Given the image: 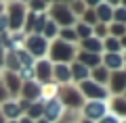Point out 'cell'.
Returning a JSON list of instances; mask_svg holds the SVG:
<instances>
[{
	"label": "cell",
	"mask_w": 126,
	"mask_h": 123,
	"mask_svg": "<svg viewBox=\"0 0 126 123\" xmlns=\"http://www.w3.org/2000/svg\"><path fill=\"white\" fill-rule=\"evenodd\" d=\"M36 123H48V121H46V119H38Z\"/></svg>",
	"instance_id": "c3c4849f"
},
{
	"label": "cell",
	"mask_w": 126,
	"mask_h": 123,
	"mask_svg": "<svg viewBox=\"0 0 126 123\" xmlns=\"http://www.w3.org/2000/svg\"><path fill=\"white\" fill-rule=\"evenodd\" d=\"M53 81H57L59 86L69 84V81H72V71H69V65H63V63L53 65Z\"/></svg>",
	"instance_id": "5bb4252c"
},
{
	"label": "cell",
	"mask_w": 126,
	"mask_h": 123,
	"mask_svg": "<svg viewBox=\"0 0 126 123\" xmlns=\"http://www.w3.org/2000/svg\"><path fill=\"white\" fill-rule=\"evenodd\" d=\"M124 123H126V121H124Z\"/></svg>",
	"instance_id": "9f6ffc18"
},
{
	"label": "cell",
	"mask_w": 126,
	"mask_h": 123,
	"mask_svg": "<svg viewBox=\"0 0 126 123\" xmlns=\"http://www.w3.org/2000/svg\"><path fill=\"white\" fill-rule=\"evenodd\" d=\"M42 35H44L48 42H53V40H57V35H59V25L55 21H46V25H44V31H42Z\"/></svg>",
	"instance_id": "484cf974"
},
{
	"label": "cell",
	"mask_w": 126,
	"mask_h": 123,
	"mask_svg": "<svg viewBox=\"0 0 126 123\" xmlns=\"http://www.w3.org/2000/svg\"><path fill=\"white\" fill-rule=\"evenodd\" d=\"M15 54H17V58H19V65H21V67H34V65H36V58L32 56V54L27 52L25 48L17 50Z\"/></svg>",
	"instance_id": "83f0119b"
},
{
	"label": "cell",
	"mask_w": 126,
	"mask_h": 123,
	"mask_svg": "<svg viewBox=\"0 0 126 123\" xmlns=\"http://www.w3.org/2000/svg\"><path fill=\"white\" fill-rule=\"evenodd\" d=\"M122 58H124V67H126V52H124V54H122Z\"/></svg>",
	"instance_id": "681fc988"
},
{
	"label": "cell",
	"mask_w": 126,
	"mask_h": 123,
	"mask_svg": "<svg viewBox=\"0 0 126 123\" xmlns=\"http://www.w3.org/2000/svg\"><path fill=\"white\" fill-rule=\"evenodd\" d=\"M0 111H2V115H4L6 121H17L23 115L21 109H19V102L15 100V98H9L6 102H2V104H0Z\"/></svg>",
	"instance_id": "7c38bea8"
},
{
	"label": "cell",
	"mask_w": 126,
	"mask_h": 123,
	"mask_svg": "<svg viewBox=\"0 0 126 123\" xmlns=\"http://www.w3.org/2000/svg\"><path fill=\"white\" fill-rule=\"evenodd\" d=\"M78 90H80V94H82V96H86L88 100H107V98H109V90L105 88V86L93 81V79L80 81Z\"/></svg>",
	"instance_id": "8992f818"
},
{
	"label": "cell",
	"mask_w": 126,
	"mask_h": 123,
	"mask_svg": "<svg viewBox=\"0 0 126 123\" xmlns=\"http://www.w3.org/2000/svg\"><path fill=\"white\" fill-rule=\"evenodd\" d=\"M44 2H46V4H48V6H50V4H53V0H44Z\"/></svg>",
	"instance_id": "f907efd6"
},
{
	"label": "cell",
	"mask_w": 126,
	"mask_h": 123,
	"mask_svg": "<svg viewBox=\"0 0 126 123\" xmlns=\"http://www.w3.org/2000/svg\"><path fill=\"white\" fill-rule=\"evenodd\" d=\"M103 50H107V52H122L120 40H118V38H111V35H107V38L103 40Z\"/></svg>",
	"instance_id": "f546056e"
},
{
	"label": "cell",
	"mask_w": 126,
	"mask_h": 123,
	"mask_svg": "<svg viewBox=\"0 0 126 123\" xmlns=\"http://www.w3.org/2000/svg\"><path fill=\"white\" fill-rule=\"evenodd\" d=\"M17 123H36V121H32L30 117H25V115H23V117H19V121Z\"/></svg>",
	"instance_id": "7bdbcfd3"
},
{
	"label": "cell",
	"mask_w": 126,
	"mask_h": 123,
	"mask_svg": "<svg viewBox=\"0 0 126 123\" xmlns=\"http://www.w3.org/2000/svg\"><path fill=\"white\" fill-rule=\"evenodd\" d=\"M65 106L61 104V100L59 98H55V100H48L44 102V113H42V119H46L48 123H57L59 119L63 117V113H65Z\"/></svg>",
	"instance_id": "9c48e42d"
},
{
	"label": "cell",
	"mask_w": 126,
	"mask_h": 123,
	"mask_svg": "<svg viewBox=\"0 0 126 123\" xmlns=\"http://www.w3.org/2000/svg\"><path fill=\"white\" fill-rule=\"evenodd\" d=\"M80 123H94V121H90V119H82Z\"/></svg>",
	"instance_id": "bcb514c9"
},
{
	"label": "cell",
	"mask_w": 126,
	"mask_h": 123,
	"mask_svg": "<svg viewBox=\"0 0 126 123\" xmlns=\"http://www.w3.org/2000/svg\"><path fill=\"white\" fill-rule=\"evenodd\" d=\"M48 19L50 21H55L59 27H72L74 23H76V17L72 15V11H69V4L65 2H53V4L48 6Z\"/></svg>",
	"instance_id": "277c9868"
},
{
	"label": "cell",
	"mask_w": 126,
	"mask_h": 123,
	"mask_svg": "<svg viewBox=\"0 0 126 123\" xmlns=\"http://www.w3.org/2000/svg\"><path fill=\"white\" fill-rule=\"evenodd\" d=\"M69 71H72V79H76V81H86V79H90V69L84 67L82 63H78V61H74L72 65H69Z\"/></svg>",
	"instance_id": "d6986e66"
},
{
	"label": "cell",
	"mask_w": 126,
	"mask_h": 123,
	"mask_svg": "<svg viewBox=\"0 0 126 123\" xmlns=\"http://www.w3.org/2000/svg\"><path fill=\"white\" fill-rule=\"evenodd\" d=\"M59 40H63V42H67V44H76V42H80L76 35V31H74V27H59Z\"/></svg>",
	"instance_id": "d4e9b609"
},
{
	"label": "cell",
	"mask_w": 126,
	"mask_h": 123,
	"mask_svg": "<svg viewBox=\"0 0 126 123\" xmlns=\"http://www.w3.org/2000/svg\"><path fill=\"white\" fill-rule=\"evenodd\" d=\"M6 123H17V121H6Z\"/></svg>",
	"instance_id": "f5cc1de1"
},
{
	"label": "cell",
	"mask_w": 126,
	"mask_h": 123,
	"mask_svg": "<svg viewBox=\"0 0 126 123\" xmlns=\"http://www.w3.org/2000/svg\"><path fill=\"white\" fill-rule=\"evenodd\" d=\"M76 61L82 63L84 67H88V69H94V67H99L101 63H103V56H101V54H93V52L80 50V52L76 54Z\"/></svg>",
	"instance_id": "2e32d148"
},
{
	"label": "cell",
	"mask_w": 126,
	"mask_h": 123,
	"mask_svg": "<svg viewBox=\"0 0 126 123\" xmlns=\"http://www.w3.org/2000/svg\"><path fill=\"white\" fill-rule=\"evenodd\" d=\"M111 23H122V25H126V9L124 6H116V9H113V21Z\"/></svg>",
	"instance_id": "8d00e7d4"
},
{
	"label": "cell",
	"mask_w": 126,
	"mask_h": 123,
	"mask_svg": "<svg viewBox=\"0 0 126 123\" xmlns=\"http://www.w3.org/2000/svg\"><path fill=\"white\" fill-rule=\"evenodd\" d=\"M19 2H23V4H27V2H30V0H19Z\"/></svg>",
	"instance_id": "816d5d0a"
},
{
	"label": "cell",
	"mask_w": 126,
	"mask_h": 123,
	"mask_svg": "<svg viewBox=\"0 0 126 123\" xmlns=\"http://www.w3.org/2000/svg\"><path fill=\"white\" fill-rule=\"evenodd\" d=\"M109 35H111V38H124L126 35V25H122V23H109Z\"/></svg>",
	"instance_id": "d6a6232c"
},
{
	"label": "cell",
	"mask_w": 126,
	"mask_h": 123,
	"mask_svg": "<svg viewBox=\"0 0 126 123\" xmlns=\"http://www.w3.org/2000/svg\"><path fill=\"white\" fill-rule=\"evenodd\" d=\"M46 21H48V15L42 13V15H36V21H34V29H32V34H38L42 35V31H44V25Z\"/></svg>",
	"instance_id": "4dcf8cb0"
},
{
	"label": "cell",
	"mask_w": 126,
	"mask_h": 123,
	"mask_svg": "<svg viewBox=\"0 0 126 123\" xmlns=\"http://www.w3.org/2000/svg\"><path fill=\"white\" fill-rule=\"evenodd\" d=\"M109 109L113 111L111 115H120V117H126V98H122V96H113L111 98V102H109Z\"/></svg>",
	"instance_id": "44dd1931"
},
{
	"label": "cell",
	"mask_w": 126,
	"mask_h": 123,
	"mask_svg": "<svg viewBox=\"0 0 126 123\" xmlns=\"http://www.w3.org/2000/svg\"><path fill=\"white\" fill-rule=\"evenodd\" d=\"M76 46L74 44H67V42H63V40H53L48 46V54H46V58H48L53 65H57V63H63V65H69V61H76Z\"/></svg>",
	"instance_id": "6da1fadb"
},
{
	"label": "cell",
	"mask_w": 126,
	"mask_h": 123,
	"mask_svg": "<svg viewBox=\"0 0 126 123\" xmlns=\"http://www.w3.org/2000/svg\"><path fill=\"white\" fill-rule=\"evenodd\" d=\"M124 94H126V92H124ZM124 98H126V96H124Z\"/></svg>",
	"instance_id": "11a10c76"
},
{
	"label": "cell",
	"mask_w": 126,
	"mask_h": 123,
	"mask_svg": "<svg viewBox=\"0 0 126 123\" xmlns=\"http://www.w3.org/2000/svg\"><path fill=\"white\" fill-rule=\"evenodd\" d=\"M74 31H76L78 40H86V38H90V35H93V27L86 25V23H82V21H78V23H76Z\"/></svg>",
	"instance_id": "f1b7e54d"
},
{
	"label": "cell",
	"mask_w": 126,
	"mask_h": 123,
	"mask_svg": "<svg viewBox=\"0 0 126 123\" xmlns=\"http://www.w3.org/2000/svg\"><path fill=\"white\" fill-rule=\"evenodd\" d=\"M19 96H21L23 100H30V102L40 100V84H38L36 79H34V81H25V84L21 86Z\"/></svg>",
	"instance_id": "4fadbf2b"
},
{
	"label": "cell",
	"mask_w": 126,
	"mask_h": 123,
	"mask_svg": "<svg viewBox=\"0 0 126 123\" xmlns=\"http://www.w3.org/2000/svg\"><path fill=\"white\" fill-rule=\"evenodd\" d=\"M27 11L36 13V15H42V13H48V4H46L44 0H30L27 2Z\"/></svg>",
	"instance_id": "4316f807"
},
{
	"label": "cell",
	"mask_w": 126,
	"mask_h": 123,
	"mask_svg": "<svg viewBox=\"0 0 126 123\" xmlns=\"http://www.w3.org/2000/svg\"><path fill=\"white\" fill-rule=\"evenodd\" d=\"M48 46H50V42L44 38V35L30 34V35H25V44H23V48L36 58V61H40V58H46V54H48Z\"/></svg>",
	"instance_id": "5b68a950"
},
{
	"label": "cell",
	"mask_w": 126,
	"mask_h": 123,
	"mask_svg": "<svg viewBox=\"0 0 126 123\" xmlns=\"http://www.w3.org/2000/svg\"><path fill=\"white\" fill-rule=\"evenodd\" d=\"M9 92H6V88H4V84H2V77H0V104H2V102H6L9 100Z\"/></svg>",
	"instance_id": "74e56055"
},
{
	"label": "cell",
	"mask_w": 126,
	"mask_h": 123,
	"mask_svg": "<svg viewBox=\"0 0 126 123\" xmlns=\"http://www.w3.org/2000/svg\"><path fill=\"white\" fill-rule=\"evenodd\" d=\"M4 9H6V2H4V0H0V17L4 15Z\"/></svg>",
	"instance_id": "ee69618b"
},
{
	"label": "cell",
	"mask_w": 126,
	"mask_h": 123,
	"mask_svg": "<svg viewBox=\"0 0 126 123\" xmlns=\"http://www.w3.org/2000/svg\"><path fill=\"white\" fill-rule=\"evenodd\" d=\"M57 96H59V84H57V81H46V84H40V100H42V102L55 100Z\"/></svg>",
	"instance_id": "e0dca14e"
},
{
	"label": "cell",
	"mask_w": 126,
	"mask_h": 123,
	"mask_svg": "<svg viewBox=\"0 0 126 123\" xmlns=\"http://www.w3.org/2000/svg\"><path fill=\"white\" fill-rule=\"evenodd\" d=\"M82 113H84V119H90V121L103 119L107 115V102L105 100H88L82 106Z\"/></svg>",
	"instance_id": "52a82bcc"
},
{
	"label": "cell",
	"mask_w": 126,
	"mask_h": 123,
	"mask_svg": "<svg viewBox=\"0 0 126 123\" xmlns=\"http://www.w3.org/2000/svg\"><path fill=\"white\" fill-rule=\"evenodd\" d=\"M80 46H82L84 52H93V54L103 52V40L94 38V35H90V38H86V40H80Z\"/></svg>",
	"instance_id": "ac0fdd59"
},
{
	"label": "cell",
	"mask_w": 126,
	"mask_h": 123,
	"mask_svg": "<svg viewBox=\"0 0 126 123\" xmlns=\"http://www.w3.org/2000/svg\"><path fill=\"white\" fill-rule=\"evenodd\" d=\"M120 6H124V9H126V0H120Z\"/></svg>",
	"instance_id": "7dc6e473"
},
{
	"label": "cell",
	"mask_w": 126,
	"mask_h": 123,
	"mask_svg": "<svg viewBox=\"0 0 126 123\" xmlns=\"http://www.w3.org/2000/svg\"><path fill=\"white\" fill-rule=\"evenodd\" d=\"M90 79L97 81V84H101V86H105L109 81V71L105 69L103 65H99V67H94V69L90 71Z\"/></svg>",
	"instance_id": "7402d4cb"
},
{
	"label": "cell",
	"mask_w": 126,
	"mask_h": 123,
	"mask_svg": "<svg viewBox=\"0 0 126 123\" xmlns=\"http://www.w3.org/2000/svg\"><path fill=\"white\" fill-rule=\"evenodd\" d=\"M4 56H6V50H4V46H2V40H0V67L4 63Z\"/></svg>",
	"instance_id": "60d3db41"
},
{
	"label": "cell",
	"mask_w": 126,
	"mask_h": 123,
	"mask_svg": "<svg viewBox=\"0 0 126 123\" xmlns=\"http://www.w3.org/2000/svg\"><path fill=\"white\" fill-rule=\"evenodd\" d=\"M17 75H19V79H21L23 84H25V81H34V79H36V71H34V67H21V69L17 71Z\"/></svg>",
	"instance_id": "1f68e13d"
},
{
	"label": "cell",
	"mask_w": 126,
	"mask_h": 123,
	"mask_svg": "<svg viewBox=\"0 0 126 123\" xmlns=\"http://www.w3.org/2000/svg\"><path fill=\"white\" fill-rule=\"evenodd\" d=\"M59 100L61 104L65 106L67 111H80L84 106V96L80 94V90L72 84H65V86H59Z\"/></svg>",
	"instance_id": "3957f363"
},
{
	"label": "cell",
	"mask_w": 126,
	"mask_h": 123,
	"mask_svg": "<svg viewBox=\"0 0 126 123\" xmlns=\"http://www.w3.org/2000/svg\"><path fill=\"white\" fill-rule=\"evenodd\" d=\"M103 67L107 71H122L124 69L122 52H107V54H103Z\"/></svg>",
	"instance_id": "9a60e30c"
},
{
	"label": "cell",
	"mask_w": 126,
	"mask_h": 123,
	"mask_svg": "<svg viewBox=\"0 0 126 123\" xmlns=\"http://www.w3.org/2000/svg\"><path fill=\"white\" fill-rule=\"evenodd\" d=\"M0 71H2V67H0Z\"/></svg>",
	"instance_id": "db71d44e"
},
{
	"label": "cell",
	"mask_w": 126,
	"mask_h": 123,
	"mask_svg": "<svg viewBox=\"0 0 126 123\" xmlns=\"http://www.w3.org/2000/svg\"><path fill=\"white\" fill-rule=\"evenodd\" d=\"M99 123H120V119H118L116 115H105V117L101 119Z\"/></svg>",
	"instance_id": "f35d334b"
},
{
	"label": "cell",
	"mask_w": 126,
	"mask_h": 123,
	"mask_svg": "<svg viewBox=\"0 0 126 123\" xmlns=\"http://www.w3.org/2000/svg\"><path fill=\"white\" fill-rule=\"evenodd\" d=\"M109 94H113V96H120L122 92H126V71H113V73H109Z\"/></svg>",
	"instance_id": "30bf717a"
},
{
	"label": "cell",
	"mask_w": 126,
	"mask_h": 123,
	"mask_svg": "<svg viewBox=\"0 0 126 123\" xmlns=\"http://www.w3.org/2000/svg\"><path fill=\"white\" fill-rule=\"evenodd\" d=\"M103 2H105V4H109L111 9H113V6H120V0H103Z\"/></svg>",
	"instance_id": "b9f144b4"
},
{
	"label": "cell",
	"mask_w": 126,
	"mask_h": 123,
	"mask_svg": "<svg viewBox=\"0 0 126 123\" xmlns=\"http://www.w3.org/2000/svg\"><path fill=\"white\" fill-rule=\"evenodd\" d=\"M2 69H4V71H13V73H17V71L21 69L19 58H17V54H15V52H6L4 63H2Z\"/></svg>",
	"instance_id": "cb8c5ba5"
},
{
	"label": "cell",
	"mask_w": 126,
	"mask_h": 123,
	"mask_svg": "<svg viewBox=\"0 0 126 123\" xmlns=\"http://www.w3.org/2000/svg\"><path fill=\"white\" fill-rule=\"evenodd\" d=\"M25 117H30L32 121H38V119H42V113H44V102L42 100H36V102H32L30 109L25 111Z\"/></svg>",
	"instance_id": "603a6c76"
},
{
	"label": "cell",
	"mask_w": 126,
	"mask_h": 123,
	"mask_svg": "<svg viewBox=\"0 0 126 123\" xmlns=\"http://www.w3.org/2000/svg\"><path fill=\"white\" fill-rule=\"evenodd\" d=\"M4 15L9 19V31H23V23L27 17V4H23L19 0H11V2H6Z\"/></svg>",
	"instance_id": "7a4b0ae2"
},
{
	"label": "cell",
	"mask_w": 126,
	"mask_h": 123,
	"mask_svg": "<svg viewBox=\"0 0 126 123\" xmlns=\"http://www.w3.org/2000/svg\"><path fill=\"white\" fill-rule=\"evenodd\" d=\"M0 77H2V84H4L9 96L17 100L19 92H21V86H23V81L19 79V75L13 73V71H4V69H2V71H0Z\"/></svg>",
	"instance_id": "ba28073f"
},
{
	"label": "cell",
	"mask_w": 126,
	"mask_h": 123,
	"mask_svg": "<svg viewBox=\"0 0 126 123\" xmlns=\"http://www.w3.org/2000/svg\"><path fill=\"white\" fill-rule=\"evenodd\" d=\"M94 13H97V19H99V23H105V25H109V23L113 21V9L109 4H105V2H101L99 6H94Z\"/></svg>",
	"instance_id": "ffe728a7"
},
{
	"label": "cell",
	"mask_w": 126,
	"mask_h": 123,
	"mask_svg": "<svg viewBox=\"0 0 126 123\" xmlns=\"http://www.w3.org/2000/svg\"><path fill=\"white\" fill-rule=\"evenodd\" d=\"M34 71H36V81H38V84L53 81V63H50L48 58H40V61H36Z\"/></svg>",
	"instance_id": "8fae6325"
},
{
	"label": "cell",
	"mask_w": 126,
	"mask_h": 123,
	"mask_svg": "<svg viewBox=\"0 0 126 123\" xmlns=\"http://www.w3.org/2000/svg\"><path fill=\"white\" fill-rule=\"evenodd\" d=\"M82 23H86V25L94 27L97 23H99V19H97V13H94V9H86L84 13H82Z\"/></svg>",
	"instance_id": "836d02e7"
},
{
	"label": "cell",
	"mask_w": 126,
	"mask_h": 123,
	"mask_svg": "<svg viewBox=\"0 0 126 123\" xmlns=\"http://www.w3.org/2000/svg\"><path fill=\"white\" fill-rule=\"evenodd\" d=\"M0 123H6V119H4V115H2V111H0Z\"/></svg>",
	"instance_id": "f6af8a7d"
},
{
	"label": "cell",
	"mask_w": 126,
	"mask_h": 123,
	"mask_svg": "<svg viewBox=\"0 0 126 123\" xmlns=\"http://www.w3.org/2000/svg\"><path fill=\"white\" fill-rule=\"evenodd\" d=\"M93 35H94V38H99V40H105L109 35V27L105 25V23H97V25L93 27Z\"/></svg>",
	"instance_id": "e575fe53"
},
{
	"label": "cell",
	"mask_w": 126,
	"mask_h": 123,
	"mask_svg": "<svg viewBox=\"0 0 126 123\" xmlns=\"http://www.w3.org/2000/svg\"><path fill=\"white\" fill-rule=\"evenodd\" d=\"M82 2L86 4V9H94V6H99L103 0H82Z\"/></svg>",
	"instance_id": "ab89813d"
},
{
	"label": "cell",
	"mask_w": 126,
	"mask_h": 123,
	"mask_svg": "<svg viewBox=\"0 0 126 123\" xmlns=\"http://www.w3.org/2000/svg\"><path fill=\"white\" fill-rule=\"evenodd\" d=\"M69 11H72V15L74 17H82V13L86 11V4L82 2V0H74V2H69Z\"/></svg>",
	"instance_id": "d590c367"
}]
</instances>
